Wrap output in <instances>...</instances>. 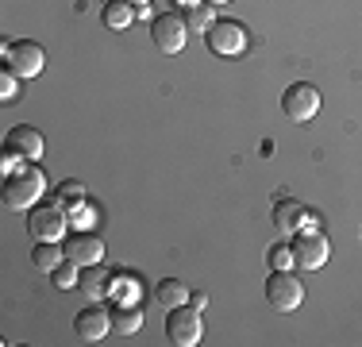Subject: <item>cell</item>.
<instances>
[{"label": "cell", "mask_w": 362, "mask_h": 347, "mask_svg": "<svg viewBox=\"0 0 362 347\" xmlns=\"http://www.w3.org/2000/svg\"><path fill=\"white\" fill-rule=\"evenodd\" d=\"M42 189H47V178H42V170L35 162H20L12 174H4V189H0V197H4L8 208H16V212H23V208L39 205Z\"/></svg>", "instance_id": "cell-1"}, {"label": "cell", "mask_w": 362, "mask_h": 347, "mask_svg": "<svg viewBox=\"0 0 362 347\" xmlns=\"http://www.w3.org/2000/svg\"><path fill=\"white\" fill-rule=\"evenodd\" d=\"M66 228H70V212H66V205H58V201H39V205H31L28 208V232H31V239H50V243H58L66 236Z\"/></svg>", "instance_id": "cell-2"}, {"label": "cell", "mask_w": 362, "mask_h": 347, "mask_svg": "<svg viewBox=\"0 0 362 347\" xmlns=\"http://www.w3.org/2000/svg\"><path fill=\"white\" fill-rule=\"evenodd\" d=\"M201 336H204V320L197 305L185 301V305L166 312V340L174 347H193V343H201Z\"/></svg>", "instance_id": "cell-3"}, {"label": "cell", "mask_w": 362, "mask_h": 347, "mask_svg": "<svg viewBox=\"0 0 362 347\" xmlns=\"http://www.w3.org/2000/svg\"><path fill=\"white\" fill-rule=\"evenodd\" d=\"M266 301H270V309H278V312L300 309V301H305V282L293 274V266L289 271H274L270 278H266Z\"/></svg>", "instance_id": "cell-4"}, {"label": "cell", "mask_w": 362, "mask_h": 347, "mask_svg": "<svg viewBox=\"0 0 362 347\" xmlns=\"http://www.w3.org/2000/svg\"><path fill=\"white\" fill-rule=\"evenodd\" d=\"M0 55H4V66L16 69L23 81H28V77H39L42 66H47V50H42L39 42H31V39L4 42V47H0Z\"/></svg>", "instance_id": "cell-5"}, {"label": "cell", "mask_w": 362, "mask_h": 347, "mask_svg": "<svg viewBox=\"0 0 362 347\" xmlns=\"http://www.w3.org/2000/svg\"><path fill=\"white\" fill-rule=\"evenodd\" d=\"M281 112L293 120V124H308V120L320 112V89L313 81H293L286 93H281Z\"/></svg>", "instance_id": "cell-6"}, {"label": "cell", "mask_w": 362, "mask_h": 347, "mask_svg": "<svg viewBox=\"0 0 362 347\" xmlns=\"http://www.w3.org/2000/svg\"><path fill=\"white\" fill-rule=\"evenodd\" d=\"M204 42H209V50L220 58H239L247 50V28L239 20H216L204 31Z\"/></svg>", "instance_id": "cell-7"}, {"label": "cell", "mask_w": 362, "mask_h": 347, "mask_svg": "<svg viewBox=\"0 0 362 347\" xmlns=\"http://www.w3.org/2000/svg\"><path fill=\"white\" fill-rule=\"evenodd\" d=\"M289 247H293V266H297V271H320L327 263V255H332V243L313 228H300Z\"/></svg>", "instance_id": "cell-8"}, {"label": "cell", "mask_w": 362, "mask_h": 347, "mask_svg": "<svg viewBox=\"0 0 362 347\" xmlns=\"http://www.w3.org/2000/svg\"><path fill=\"white\" fill-rule=\"evenodd\" d=\"M151 39H154V47H158L162 55H177V50L185 47V39H189L185 16H177V12L154 16V20H151Z\"/></svg>", "instance_id": "cell-9"}, {"label": "cell", "mask_w": 362, "mask_h": 347, "mask_svg": "<svg viewBox=\"0 0 362 347\" xmlns=\"http://www.w3.org/2000/svg\"><path fill=\"white\" fill-rule=\"evenodd\" d=\"M4 154H12L16 162H39L42 159V135L28 124L12 127L8 139H4Z\"/></svg>", "instance_id": "cell-10"}, {"label": "cell", "mask_w": 362, "mask_h": 347, "mask_svg": "<svg viewBox=\"0 0 362 347\" xmlns=\"http://www.w3.org/2000/svg\"><path fill=\"white\" fill-rule=\"evenodd\" d=\"M62 251H66V258H70V263L81 266V271L105 258V243L93 236V232H74V236L62 243Z\"/></svg>", "instance_id": "cell-11"}, {"label": "cell", "mask_w": 362, "mask_h": 347, "mask_svg": "<svg viewBox=\"0 0 362 347\" xmlns=\"http://www.w3.org/2000/svg\"><path fill=\"white\" fill-rule=\"evenodd\" d=\"M74 328H77V336H81V340L100 343L112 332V309H100V305L81 309V312H77V320H74Z\"/></svg>", "instance_id": "cell-12"}, {"label": "cell", "mask_w": 362, "mask_h": 347, "mask_svg": "<svg viewBox=\"0 0 362 347\" xmlns=\"http://www.w3.org/2000/svg\"><path fill=\"white\" fill-rule=\"evenodd\" d=\"M308 212L300 201H293V197H281L278 205H274V228L281 232V236H297L300 228H305Z\"/></svg>", "instance_id": "cell-13"}, {"label": "cell", "mask_w": 362, "mask_h": 347, "mask_svg": "<svg viewBox=\"0 0 362 347\" xmlns=\"http://www.w3.org/2000/svg\"><path fill=\"white\" fill-rule=\"evenodd\" d=\"M139 328H143V309H139V301H132V297L119 301V297H116V305H112V332H116V336H135Z\"/></svg>", "instance_id": "cell-14"}, {"label": "cell", "mask_w": 362, "mask_h": 347, "mask_svg": "<svg viewBox=\"0 0 362 347\" xmlns=\"http://www.w3.org/2000/svg\"><path fill=\"white\" fill-rule=\"evenodd\" d=\"M81 285H85V293H89L93 301H100V297H108V293H112V285H116V274L100 271V263H93V266H85Z\"/></svg>", "instance_id": "cell-15"}, {"label": "cell", "mask_w": 362, "mask_h": 347, "mask_svg": "<svg viewBox=\"0 0 362 347\" xmlns=\"http://www.w3.org/2000/svg\"><path fill=\"white\" fill-rule=\"evenodd\" d=\"M154 301H158V309H177V305H185L189 301V290L177 282V278H162L158 285H154Z\"/></svg>", "instance_id": "cell-16"}, {"label": "cell", "mask_w": 362, "mask_h": 347, "mask_svg": "<svg viewBox=\"0 0 362 347\" xmlns=\"http://www.w3.org/2000/svg\"><path fill=\"white\" fill-rule=\"evenodd\" d=\"M62 258H66V251L50 239H39L35 251H31V263H35V271H42V274H54V266L62 263Z\"/></svg>", "instance_id": "cell-17"}, {"label": "cell", "mask_w": 362, "mask_h": 347, "mask_svg": "<svg viewBox=\"0 0 362 347\" xmlns=\"http://www.w3.org/2000/svg\"><path fill=\"white\" fill-rule=\"evenodd\" d=\"M132 20H135V4H127V0H108L105 4V28L108 31L132 28Z\"/></svg>", "instance_id": "cell-18"}, {"label": "cell", "mask_w": 362, "mask_h": 347, "mask_svg": "<svg viewBox=\"0 0 362 347\" xmlns=\"http://www.w3.org/2000/svg\"><path fill=\"white\" fill-rule=\"evenodd\" d=\"M185 23H189V31H209L212 23H216V16H212V4L209 0H197V4H189L185 8Z\"/></svg>", "instance_id": "cell-19"}, {"label": "cell", "mask_w": 362, "mask_h": 347, "mask_svg": "<svg viewBox=\"0 0 362 347\" xmlns=\"http://www.w3.org/2000/svg\"><path fill=\"white\" fill-rule=\"evenodd\" d=\"M50 278H54L58 290H74V285H81V266L70 263V258H62V263L54 266V274H50Z\"/></svg>", "instance_id": "cell-20"}, {"label": "cell", "mask_w": 362, "mask_h": 347, "mask_svg": "<svg viewBox=\"0 0 362 347\" xmlns=\"http://www.w3.org/2000/svg\"><path fill=\"white\" fill-rule=\"evenodd\" d=\"M54 201L66 205V208L81 205V201H85V186H81V181H62V186H58V197H54Z\"/></svg>", "instance_id": "cell-21"}, {"label": "cell", "mask_w": 362, "mask_h": 347, "mask_svg": "<svg viewBox=\"0 0 362 347\" xmlns=\"http://www.w3.org/2000/svg\"><path fill=\"white\" fill-rule=\"evenodd\" d=\"M66 212H70V224H74V232H85L93 220H97V208H93L89 201H81V205L66 208Z\"/></svg>", "instance_id": "cell-22"}, {"label": "cell", "mask_w": 362, "mask_h": 347, "mask_svg": "<svg viewBox=\"0 0 362 347\" xmlns=\"http://www.w3.org/2000/svg\"><path fill=\"white\" fill-rule=\"evenodd\" d=\"M266 263H270L274 271H289L293 266V247L289 243H274V247L266 251Z\"/></svg>", "instance_id": "cell-23"}, {"label": "cell", "mask_w": 362, "mask_h": 347, "mask_svg": "<svg viewBox=\"0 0 362 347\" xmlns=\"http://www.w3.org/2000/svg\"><path fill=\"white\" fill-rule=\"evenodd\" d=\"M20 81H23V77L20 74H16V69H0V97H4V101H12L16 97V93H20Z\"/></svg>", "instance_id": "cell-24"}, {"label": "cell", "mask_w": 362, "mask_h": 347, "mask_svg": "<svg viewBox=\"0 0 362 347\" xmlns=\"http://www.w3.org/2000/svg\"><path fill=\"white\" fill-rule=\"evenodd\" d=\"M189 305H197V309H209V293H189Z\"/></svg>", "instance_id": "cell-25"}, {"label": "cell", "mask_w": 362, "mask_h": 347, "mask_svg": "<svg viewBox=\"0 0 362 347\" xmlns=\"http://www.w3.org/2000/svg\"><path fill=\"white\" fill-rule=\"evenodd\" d=\"M127 4H135V8H151V0H127Z\"/></svg>", "instance_id": "cell-26"}, {"label": "cell", "mask_w": 362, "mask_h": 347, "mask_svg": "<svg viewBox=\"0 0 362 347\" xmlns=\"http://www.w3.org/2000/svg\"><path fill=\"white\" fill-rule=\"evenodd\" d=\"M174 4H181V8H189V4H197V0H174Z\"/></svg>", "instance_id": "cell-27"}, {"label": "cell", "mask_w": 362, "mask_h": 347, "mask_svg": "<svg viewBox=\"0 0 362 347\" xmlns=\"http://www.w3.org/2000/svg\"><path fill=\"white\" fill-rule=\"evenodd\" d=\"M209 4H231V0H209Z\"/></svg>", "instance_id": "cell-28"}]
</instances>
